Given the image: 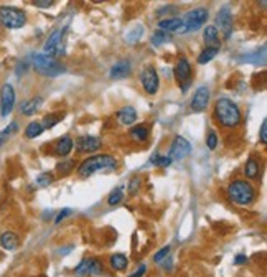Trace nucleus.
Here are the masks:
<instances>
[{
	"mask_svg": "<svg viewBox=\"0 0 267 277\" xmlns=\"http://www.w3.org/2000/svg\"><path fill=\"white\" fill-rule=\"evenodd\" d=\"M129 134L135 142H147V139L150 137V129H148L147 124H137V126L130 127Z\"/></svg>",
	"mask_w": 267,
	"mask_h": 277,
	"instance_id": "23",
	"label": "nucleus"
},
{
	"mask_svg": "<svg viewBox=\"0 0 267 277\" xmlns=\"http://www.w3.org/2000/svg\"><path fill=\"white\" fill-rule=\"evenodd\" d=\"M26 70H28V61H20L19 65H17V70H15L17 76H24L26 73Z\"/></svg>",
	"mask_w": 267,
	"mask_h": 277,
	"instance_id": "41",
	"label": "nucleus"
},
{
	"mask_svg": "<svg viewBox=\"0 0 267 277\" xmlns=\"http://www.w3.org/2000/svg\"><path fill=\"white\" fill-rule=\"evenodd\" d=\"M65 116H66V112H53V114L45 116L42 121L43 129H51V127H55L58 122H61L65 119Z\"/></svg>",
	"mask_w": 267,
	"mask_h": 277,
	"instance_id": "27",
	"label": "nucleus"
},
{
	"mask_svg": "<svg viewBox=\"0 0 267 277\" xmlns=\"http://www.w3.org/2000/svg\"><path fill=\"white\" fill-rule=\"evenodd\" d=\"M190 153H192V144L185 137H182V135H176L170 145L169 155L167 157H169L171 162H180V160H185Z\"/></svg>",
	"mask_w": 267,
	"mask_h": 277,
	"instance_id": "8",
	"label": "nucleus"
},
{
	"mask_svg": "<svg viewBox=\"0 0 267 277\" xmlns=\"http://www.w3.org/2000/svg\"><path fill=\"white\" fill-rule=\"evenodd\" d=\"M124 200V188H116L114 192H112L109 197H107V205L109 206H116L119 205V203Z\"/></svg>",
	"mask_w": 267,
	"mask_h": 277,
	"instance_id": "32",
	"label": "nucleus"
},
{
	"mask_svg": "<svg viewBox=\"0 0 267 277\" xmlns=\"http://www.w3.org/2000/svg\"><path fill=\"white\" fill-rule=\"evenodd\" d=\"M142 31H144V26H142V25H137V26H135L134 31H130V33L125 36V40H127L129 43L137 42L139 38H142Z\"/></svg>",
	"mask_w": 267,
	"mask_h": 277,
	"instance_id": "37",
	"label": "nucleus"
},
{
	"mask_svg": "<svg viewBox=\"0 0 267 277\" xmlns=\"http://www.w3.org/2000/svg\"><path fill=\"white\" fill-rule=\"evenodd\" d=\"M132 73V63L129 60H121L114 63V66L109 70V76L111 79H124Z\"/></svg>",
	"mask_w": 267,
	"mask_h": 277,
	"instance_id": "18",
	"label": "nucleus"
},
{
	"mask_svg": "<svg viewBox=\"0 0 267 277\" xmlns=\"http://www.w3.org/2000/svg\"><path fill=\"white\" fill-rule=\"evenodd\" d=\"M158 30L167 31V33H180L185 35L187 33V25L183 24L182 18H162L157 24Z\"/></svg>",
	"mask_w": 267,
	"mask_h": 277,
	"instance_id": "14",
	"label": "nucleus"
},
{
	"mask_svg": "<svg viewBox=\"0 0 267 277\" xmlns=\"http://www.w3.org/2000/svg\"><path fill=\"white\" fill-rule=\"evenodd\" d=\"M0 246L5 251H17L20 246V236L12 229H5L0 233Z\"/></svg>",
	"mask_w": 267,
	"mask_h": 277,
	"instance_id": "16",
	"label": "nucleus"
},
{
	"mask_svg": "<svg viewBox=\"0 0 267 277\" xmlns=\"http://www.w3.org/2000/svg\"><path fill=\"white\" fill-rule=\"evenodd\" d=\"M171 40H173V36H171L170 33L162 31V30H157L155 33H153L150 42H152L153 47H162V45H165V43H170Z\"/></svg>",
	"mask_w": 267,
	"mask_h": 277,
	"instance_id": "30",
	"label": "nucleus"
},
{
	"mask_svg": "<svg viewBox=\"0 0 267 277\" xmlns=\"http://www.w3.org/2000/svg\"><path fill=\"white\" fill-rule=\"evenodd\" d=\"M216 22H218L219 28L224 31V36L229 38L231 30H233V15H231V8L229 7H223L216 15Z\"/></svg>",
	"mask_w": 267,
	"mask_h": 277,
	"instance_id": "19",
	"label": "nucleus"
},
{
	"mask_svg": "<svg viewBox=\"0 0 267 277\" xmlns=\"http://www.w3.org/2000/svg\"><path fill=\"white\" fill-rule=\"evenodd\" d=\"M33 5L38 8H49L53 5V0H35Z\"/></svg>",
	"mask_w": 267,
	"mask_h": 277,
	"instance_id": "42",
	"label": "nucleus"
},
{
	"mask_svg": "<svg viewBox=\"0 0 267 277\" xmlns=\"http://www.w3.org/2000/svg\"><path fill=\"white\" fill-rule=\"evenodd\" d=\"M218 53H219V47H206L198 54L196 58L198 65H206V63H210L211 60H215V58L218 56Z\"/></svg>",
	"mask_w": 267,
	"mask_h": 277,
	"instance_id": "25",
	"label": "nucleus"
},
{
	"mask_svg": "<svg viewBox=\"0 0 267 277\" xmlns=\"http://www.w3.org/2000/svg\"><path fill=\"white\" fill-rule=\"evenodd\" d=\"M203 40L208 47H219L221 48V40H219V31L215 25H208L205 31H203Z\"/></svg>",
	"mask_w": 267,
	"mask_h": 277,
	"instance_id": "24",
	"label": "nucleus"
},
{
	"mask_svg": "<svg viewBox=\"0 0 267 277\" xmlns=\"http://www.w3.org/2000/svg\"><path fill=\"white\" fill-rule=\"evenodd\" d=\"M259 140H261V144H267V121H266V119L262 121V124H261Z\"/></svg>",
	"mask_w": 267,
	"mask_h": 277,
	"instance_id": "40",
	"label": "nucleus"
},
{
	"mask_svg": "<svg viewBox=\"0 0 267 277\" xmlns=\"http://www.w3.org/2000/svg\"><path fill=\"white\" fill-rule=\"evenodd\" d=\"M42 104H43V98L42 96H35V98H31V99H26V101L22 102L20 112L24 116H33L35 112H37L38 109L42 107Z\"/></svg>",
	"mask_w": 267,
	"mask_h": 277,
	"instance_id": "22",
	"label": "nucleus"
},
{
	"mask_svg": "<svg viewBox=\"0 0 267 277\" xmlns=\"http://www.w3.org/2000/svg\"><path fill=\"white\" fill-rule=\"evenodd\" d=\"M206 147L210 149V151H215L216 147H218V134L215 132V130H210L206 135Z\"/></svg>",
	"mask_w": 267,
	"mask_h": 277,
	"instance_id": "36",
	"label": "nucleus"
},
{
	"mask_svg": "<svg viewBox=\"0 0 267 277\" xmlns=\"http://www.w3.org/2000/svg\"><path fill=\"white\" fill-rule=\"evenodd\" d=\"M74 167H76V162L71 160V158H68V160H63L60 163H56V172H58V175L68 176L70 174H73L74 172Z\"/></svg>",
	"mask_w": 267,
	"mask_h": 277,
	"instance_id": "29",
	"label": "nucleus"
},
{
	"mask_svg": "<svg viewBox=\"0 0 267 277\" xmlns=\"http://www.w3.org/2000/svg\"><path fill=\"white\" fill-rule=\"evenodd\" d=\"M226 193H228V198L231 201L236 203L239 206L252 205L257 197L256 188L252 187V183L244 178H236V180L231 181L228 185V188H226Z\"/></svg>",
	"mask_w": 267,
	"mask_h": 277,
	"instance_id": "3",
	"label": "nucleus"
},
{
	"mask_svg": "<svg viewBox=\"0 0 267 277\" xmlns=\"http://www.w3.org/2000/svg\"><path fill=\"white\" fill-rule=\"evenodd\" d=\"M119 162L114 155L109 153H99V155H93L84 158L78 167V176L79 178H88L99 172H107V170H116Z\"/></svg>",
	"mask_w": 267,
	"mask_h": 277,
	"instance_id": "2",
	"label": "nucleus"
},
{
	"mask_svg": "<svg viewBox=\"0 0 267 277\" xmlns=\"http://www.w3.org/2000/svg\"><path fill=\"white\" fill-rule=\"evenodd\" d=\"M102 147V140L94 135H83L76 140V152L78 153H93Z\"/></svg>",
	"mask_w": 267,
	"mask_h": 277,
	"instance_id": "12",
	"label": "nucleus"
},
{
	"mask_svg": "<svg viewBox=\"0 0 267 277\" xmlns=\"http://www.w3.org/2000/svg\"><path fill=\"white\" fill-rule=\"evenodd\" d=\"M244 175L246 178L251 181V180H259L261 178V162L257 160L256 157H249L246 165H244Z\"/></svg>",
	"mask_w": 267,
	"mask_h": 277,
	"instance_id": "21",
	"label": "nucleus"
},
{
	"mask_svg": "<svg viewBox=\"0 0 267 277\" xmlns=\"http://www.w3.org/2000/svg\"><path fill=\"white\" fill-rule=\"evenodd\" d=\"M71 215H73V210H71V208H63V210L58 213L56 218H55V225H60L66 216H71Z\"/></svg>",
	"mask_w": 267,
	"mask_h": 277,
	"instance_id": "39",
	"label": "nucleus"
},
{
	"mask_svg": "<svg viewBox=\"0 0 267 277\" xmlns=\"http://www.w3.org/2000/svg\"><path fill=\"white\" fill-rule=\"evenodd\" d=\"M182 20H183V24L187 25V33H190V31H196L206 24L208 10H206V8H203V7L193 8V10L185 13Z\"/></svg>",
	"mask_w": 267,
	"mask_h": 277,
	"instance_id": "7",
	"label": "nucleus"
},
{
	"mask_svg": "<svg viewBox=\"0 0 267 277\" xmlns=\"http://www.w3.org/2000/svg\"><path fill=\"white\" fill-rule=\"evenodd\" d=\"M0 25L8 30H19L26 25V12L19 7H0Z\"/></svg>",
	"mask_w": 267,
	"mask_h": 277,
	"instance_id": "5",
	"label": "nucleus"
},
{
	"mask_svg": "<svg viewBox=\"0 0 267 277\" xmlns=\"http://www.w3.org/2000/svg\"><path fill=\"white\" fill-rule=\"evenodd\" d=\"M104 272V266L99 259H94V257H88V259H83L78 266L74 267V274L79 277H91V276H101Z\"/></svg>",
	"mask_w": 267,
	"mask_h": 277,
	"instance_id": "10",
	"label": "nucleus"
},
{
	"mask_svg": "<svg viewBox=\"0 0 267 277\" xmlns=\"http://www.w3.org/2000/svg\"><path fill=\"white\" fill-rule=\"evenodd\" d=\"M74 147V140L71 135H63V137H60L55 142V145H53V152H55V155L58 157H68L71 153V151H73Z\"/></svg>",
	"mask_w": 267,
	"mask_h": 277,
	"instance_id": "17",
	"label": "nucleus"
},
{
	"mask_svg": "<svg viewBox=\"0 0 267 277\" xmlns=\"http://www.w3.org/2000/svg\"><path fill=\"white\" fill-rule=\"evenodd\" d=\"M170 251H171V248H170V246L162 248L160 251H157V252H155V256H153V262H155V264H162V262H164V261L167 259V257H169Z\"/></svg>",
	"mask_w": 267,
	"mask_h": 277,
	"instance_id": "35",
	"label": "nucleus"
},
{
	"mask_svg": "<svg viewBox=\"0 0 267 277\" xmlns=\"http://www.w3.org/2000/svg\"><path fill=\"white\" fill-rule=\"evenodd\" d=\"M31 65H33V70L42 76H47V78H58V76L65 75L66 73V66L61 65L60 61H56L53 56H47L43 53L33 54L31 58Z\"/></svg>",
	"mask_w": 267,
	"mask_h": 277,
	"instance_id": "4",
	"label": "nucleus"
},
{
	"mask_svg": "<svg viewBox=\"0 0 267 277\" xmlns=\"http://www.w3.org/2000/svg\"><path fill=\"white\" fill-rule=\"evenodd\" d=\"M53 181H55V176H53V174H49V172H45V174L42 175H38V178H37V185L38 187H48V185H51Z\"/></svg>",
	"mask_w": 267,
	"mask_h": 277,
	"instance_id": "34",
	"label": "nucleus"
},
{
	"mask_svg": "<svg viewBox=\"0 0 267 277\" xmlns=\"http://www.w3.org/2000/svg\"><path fill=\"white\" fill-rule=\"evenodd\" d=\"M140 83L142 88L148 96H155L160 89V78H158V73L152 65H147L140 73Z\"/></svg>",
	"mask_w": 267,
	"mask_h": 277,
	"instance_id": "6",
	"label": "nucleus"
},
{
	"mask_svg": "<svg viewBox=\"0 0 267 277\" xmlns=\"http://www.w3.org/2000/svg\"><path fill=\"white\" fill-rule=\"evenodd\" d=\"M208 104H210V89H208V86H200V88L196 89V93L193 94L190 107H192V111L194 112H203L206 111Z\"/></svg>",
	"mask_w": 267,
	"mask_h": 277,
	"instance_id": "13",
	"label": "nucleus"
},
{
	"mask_svg": "<svg viewBox=\"0 0 267 277\" xmlns=\"http://www.w3.org/2000/svg\"><path fill=\"white\" fill-rule=\"evenodd\" d=\"M43 126H42V122H38V121H33V122H30L28 126H26V129H25V137L26 139H37L40 137V135L43 134Z\"/></svg>",
	"mask_w": 267,
	"mask_h": 277,
	"instance_id": "28",
	"label": "nucleus"
},
{
	"mask_svg": "<svg viewBox=\"0 0 267 277\" xmlns=\"http://www.w3.org/2000/svg\"><path fill=\"white\" fill-rule=\"evenodd\" d=\"M140 185H142V180H140L139 176H134V178L130 180V183H129V193L130 195H137L139 190H140Z\"/></svg>",
	"mask_w": 267,
	"mask_h": 277,
	"instance_id": "38",
	"label": "nucleus"
},
{
	"mask_svg": "<svg viewBox=\"0 0 267 277\" xmlns=\"http://www.w3.org/2000/svg\"><path fill=\"white\" fill-rule=\"evenodd\" d=\"M109 264H111V267L114 271L122 272V271L127 269L129 259H127V256H125V254H112L111 259H109Z\"/></svg>",
	"mask_w": 267,
	"mask_h": 277,
	"instance_id": "26",
	"label": "nucleus"
},
{
	"mask_svg": "<svg viewBox=\"0 0 267 277\" xmlns=\"http://www.w3.org/2000/svg\"><path fill=\"white\" fill-rule=\"evenodd\" d=\"M150 162L153 163L155 167H160V169H167V167H170L171 165V160L167 155H160V153H155L152 158H150Z\"/></svg>",
	"mask_w": 267,
	"mask_h": 277,
	"instance_id": "33",
	"label": "nucleus"
},
{
	"mask_svg": "<svg viewBox=\"0 0 267 277\" xmlns=\"http://www.w3.org/2000/svg\"><path fill=\"white\" fill-rule=\"evenodd\" d=\"M116 117H117V121H119L121 126L129 127L137 121V111H135V107H132V106H124L122 109L117 111Z\"/></svg>",
	"mask_w": 267,
	"mask_h": 277,
	"instance_id": "20",
	"label": "nucleus"
},
{
	"mask_svg": "<svg viewBox=\"0 0 267 277\" xmlns=\"http://www.w3.org/2000/svg\"><path fill=\"white\" fill-rule=\"evenodd\" d=\"M15 89L10 83H5L0 88V116L7 117L8 114H12L13 107H15Z\"/></svg>",
	"mask_w": 267,
	"mask_h": 277,
	"instance_id": "9",
	"label": "nucleus"
},
{
	"mask_svg": "<svg viewBox=\"0 0 267 277\" xmlns=\"http://www.w3.org/2000/svg\"><path fill=\"white\" fill-rule=\"evenodd\" d=\"M146 271H147L146 264H142L140 267H137V271H135L134 274H130L129 277H144V274H146Z\"/></svg>",
	"mask_w": 267,
	"mask_h": 277,
	"instance_id": "44",
	"label": "nucleus"
},
{
	"mask_svg": "<svg viewBox=\"0 0 267 277\" xmlns=\"http://www.w3.org/2000/svg\"><path fill=\"white\" fill-rule=\"evenodd\" d=\"M234 264L236 266H241V264H246L247 262V256H244V254H238L236 257H234Z\"/></svg>",
	"mask_w": 267,
	"mask_h": 277,
	"instance_id": "43",
	"label": "nucleus"
},
{
	"mask_svg": "<svg viewBox=\"0 0 267 277\" xmlns=\"http://www.w3.org/2000/svg\"><path fill=\"white\" fill-rule=\"evenodd\" d=\"M66 28H56L51 31V35L48 36V40L43 45V54L47 56H56L61 53V40L65 36Z\"/></svg>",
	"mask_w": 267,
	"mask_h": 277,
	"instance_id": "11",
	"label": "nucleus"
},
{
	"mask_svg": "<svg viewBox=\"0 0 267 277\" xmlns=\"http://www.w3.org/2000/svg\"><path fill=\"white\" fill-rule=\"evenodd\" d=\"M173 75L180 84H185V83H190V81H192V65H190V61L187 58H180L178 63L175 65Z\"/></svg>",
	"mask_w": 267,
	"mask_h": 277,
	"instance_id": "15",
	"label": "nucleus"
},
{
	"mask_svg": "<svg viewBox=\"0 0 267 277\" xmlns=\"http://www.w3.org/2000/svg\"><path fill=\"white\" fill-rule=\"evenodd\" d=\"M15 132H19V122L13 121L2 130V132H0V145H2L3 142H7V139L10 137V135L15 134Z\"/></svg>",
	"mask_w": 267,
	"mask_h": 277,
	"instance_id": "31",
	"label": "nucleus"
},
{
	"mask_svg": "<svg viewBox=\"0 0 267 277\" xmlns=\"http://www.w3.org/2000/svg\"><path fill=\"white\" fill-rule=\"evenodd\" d=\"M215 119L216 122L224 127V129H236V127L241 124L243 121V114L241 109L233 99L229 98H219L218 101L215 102Z\"/></svg>",
	"mask_w": 267,
	"mask_h": 277,
	"instance_id": "1",
	"label": "nucleus"
}]
</instances>
